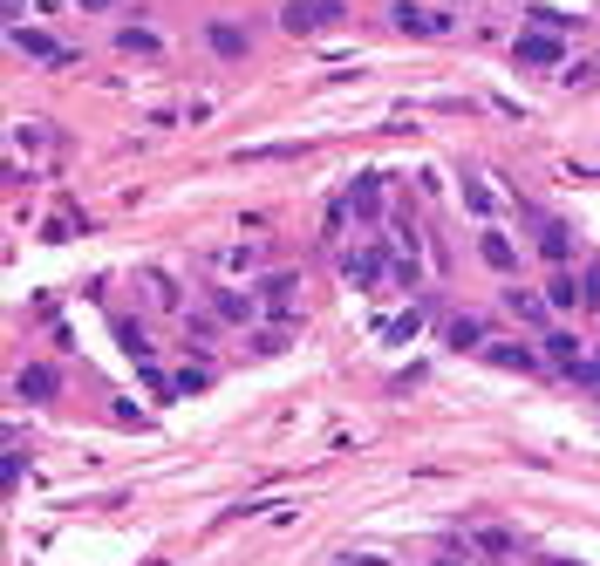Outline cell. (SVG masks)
Returning a JSON list of instances; mask_svg holds the SVG:
<instances>
[{
	"instance_id": "1",
	"label": "cell",
	"mask_w": 600,
	"mask_h": 566,
	"mask_svg": "<svg viewBox=\"0 0 600 566\" xmlns=\"http://www.w3.org/2000/svg\"><path fill=\"white\" fill-rule=\"evenodd\" d=\"M280 21H287V35H321L341 21V0H287Z\"/></svg>"
},
{
	"instance_id": "2",
	"label": "cell",
	"mask_w": 600,
	"mask_h": 566,
	"mask_svg": "<svg viewBox=\"0 0 600 566\" xmlns=\"http://www.w3.org/2000/svg\"><path fill=\"white\" fill-rule=\"evenodd\" d=\"M389 21H396L403 35H423V41H437V35H450V28H457L450 14H437V7H416V0H396V7H389Z\"/></svg>"
},
{
	"instance_id": "3",
	"label": "cell",
	"mask_w": 600,
	"mask_h": 566,
	"mask_svg": "<svg viewBox=\"0 0 600 566\" xmlns=\"http://www.w3.org/2000/svg\"><path fill=\"white\" fill-rule=\"evenodd\" d=\"M341 205H348V219H382V178H375V171H355V178H348V191H341Z\"/></svg>"
},
{
	"instance_id": "4",
	"label": "cell",
	"mask_w": 600,
	"mask_h": 566,
	"mask_svg": "<svg viewBox=\"0 0 600 566\" xmlns=\"http://www.w3.org/2000/svg\"><path fill=\"white\" fill-rule=\"evenodd\" d=\"M519 69H566V48L553 28H532V35H519Z\"/></svg>"
},
{
	"instance_id": "5",
	"label": "cell",
	"mask_w": 600,
	"mask_h": 566,
	"mask_svg": "<svg viewBox=\"0 0 600 566\" xmlns=\"http://www.w3.org/2000/svg\"><path fill=\"white\" fill-rule=\"evenodd\" d=\"M341 273H348V287H382V273H389V253L382 246H362V253H341Z\"/></svg>"
},
{
	"instance_id": "6",
	"label": "cell",
	"mask_w": 600,
	"mask_h": 566,
	"mask_svg": "<svg viewBox=\"0 0 600 566\" xmlns=\"http://www.w3.org/2000/svg\"><path fill=\"white\" fill-rule=\"evenodd\" d=\"M546 362L560 369V376H580V382H594V369H587V348H580V335H546Z\"/></svg>"
},
{
	"instance_id": "7",
	"label": "cell",
	"mask_w": 600,
	"mask_h": 566,
	"mask_svg": "<svg viewBox=\"0 0 600 566\" xmlns=\"http://www.w3.org/2000/svg\"><path fill=\"white\" fill-rule=\"evenodd\" d=\"M14 396H21V403H48V396H62V376H55L48 362H28V369L14 376Z\"/></svg>"
},
{
	"instance_id": "8",
	"label": "cell",
	"mask_w": 600,
	"mask_h": 566,
	"mask_svg": "<svg viewBox=\"0 0 600 566\" xmlns=\"http://www.w3.org/2000/svg\"><path fill=\"white\" fill-rule=\"evenodd\" d=\"M532 246H539L546 266H566L573 260V226H566V219H539V239H532Z\"/></svg>"
},
{
	"instance_id": "9",
	"label": "cell",
	"mask_w": 600,
	"mask_h": 566,
	"mask_svg": "<svg viewBox=\"0 0 600 566\" xmlns=\"http://www.w3.org/2000/svg\"><path fill=\"white\" fill-rule=\"evenodd\" d=\"M14 48H21V55H35V62H55V69H62V62H75L62 41H48L41 28H21V21H14Z\"/></svg>"
},
{
	"instance_id": "10",
	"label": "cell",
	"mask_w": 600,
	"mask_h": 566,
	"mask_svg": "<svg viewBox=\"0 0 600 566\" xmlns=\"http://www.w3.org/2000/svg\"><path fill=\"white\" fill-rule=\"evenodd\" d=\"M205 41H212V55H219V62H239V55L253 48L239 21H205Z\"/></svg>"
},
{
	"instance_id": "11",
	"label": "cell",
	"mask_w": 600,
	"mask_h": 566,
	"mask_svg": "<svg viewBox=\"0 0 600 566\" xmlns=\"http://www.w3.org/2000/svg\"><path fill=\"white\" fill-rule=\"evenodd\" d=\"M478 260H485L491 273H512V266H519V246H512L498 226H485V232H478Z\"/></svg>"
},
{
	"instance_id": "12",
	"label": "cell",
	"mask_w": 600,
	"mask_h": 566,
	"mask_svg": "<svg viewBox=\"0 0 600 566\" xmlns=\"http://www.w3.org/2000/svg\"><path fill=\"white\" fill-rule=\"evenodd\" d=\"M444 341L457 348V355H471V348H485V321H478V314H450V321H444Z\"/></svg>"
},
{
	"instance_id": "13",
	"label": "cell",
	"mask_w": 600,
	"mask_h": 566,
	"mask_svg": "<svg viewBox=\"0 0 600 566\" xmlns=\"http://www.w3.org/2000/svg\"><path fill=\"white\" fill-rule=\"evenodd\" d=\"M485 355L498 369H525V376L539 369V348H525V341H485Z\"/></svg>"
},
{
	"instance_id": "14",
	"label": "cell",
	"mask_w": 600,
	"mask_h": 566,
	"mask_svg": "<svg viewBox=\"0 0 600 566\" xmlns=\"http://www.w3.org/2000/svg\"><path fill=\"white\" fill-rule=\"evenodd\" d=\"M546 301L560 307V314H573V307H587V287H580V280L560 266V273H553V287H546Z\"/></svg>"
},
{
	"instance_id": "15",
	"label": "cell",
	"mask_w": 600,
	"mask_h": 566,
	"mask_svg": "<svg viewBox=\"0 0 600 566\" xmlns=\"http://www.w3.org/2000/svg\"><path fill=\"white\" fill-rule=\"evenodd\" d=\"M116 48H123V55H144V62H150V55H157L164 41L150 35V28H137V21H130V28H116Z\"/></svg>"
},
{
	"instance_id": "16",
	"label": "cell",
	"mask_w": 600,
	"mask_h": 566,
	"mask_svg": "<svg viewBox=\"0 0 600 566\" xmlns=\"http://www.w3.org/2000/svg\"><path fill=\"white\" fill-rule=\"evenodd\" d=\"M212 307H219V321H253V307H260V294H212Z\"/></svg>"
},
{
	"instance_id": "17",
	"label": "cell",
	"mask_w": 600,
	"mask_h": 566,
	"mask_svg": "<svg viewBox=\"0 0 600 566\" xmlns=\"http://www.w3.org/2000/svg\"><path fill=\"white\" fill-rule=\"evenodd\" d=\"M287 294H294V273H273V280H266V287H260V301L273 307L280 321H287Z\"/></svg>"
},
{
	"instance_id": "18",
	"label": "cell",
	"mask_w": 600,
	"mask_h": 566,
	"mask_svg": "<svg viewBox=\"0 0 600 566\" xmlns=\"http://www.w3.org/2000/svg\"><path fill=\"white\" fill-rule=\"evenodd\" d=\"M416 335H423V307H416V314H396V321L382 328V341H416Z\"/></svg>"
},
{
	"instance_id": "19",
	"label": "cell",
	"mask_w": 600,
	"mask_h": 566,
	"mask_svg": "<svg viewBox=\"0 0 600 566\" xmlns=\"http://www.w3.org/2000/svg\"><path fill=\"white\" fill-rule=\"evenodd\" d=\"M116 341H123V348H130L137 362H150V335L137 328V321H116Z\"/></svg>"
},
{
	"instance_id": "20",
	"label": "cell",
	"mask_w": 600,
	"mask_h": 566,
	"mask_svg": "<svg viewBox=\"0 0 600 566\" xmlns=\"http://www.w3.org/2000/svg\"><path fill=\"white\" fill-rule=\"evenodd\" d=\"M14 144L21 151H48V123H14Z\"/></svg>"
},
{
	"instance_id": "21",
	"label": "cell",
	"mask_w": 600,
	"mask_h": 566,
	"mask_svg": "<svg viewBox=\"0 0 600 566\" xmlns=\"http://www.w3.org/2000/svg\"><path fill=\"white\" fill-rule=\"evenodd\" d=\"M600 76V62H587V55H580V62H566V69H560V82H566V89H580V82H594Z\"/></svg>"
},
{
	"instance_id": "22",
	"label": "cell",
	"mask_w": 600,
	"mask_h": 566,
	"mask_svg": "<svg viewBox=\"0 0 600 566\" xmlns=\"http://www.w3.org/2000/svg\"><path fill=\"white\" fill-rule=\"evenodd\" d=\"M464 205H471V212H478V219H491V212H498V198H491L485 185H464Z\"/></svg>"
},
{
	"instance_id": "23",
	"label": "cell",
	"mask_w": 600,
	"mask_h": 566,
	"mask_svg": "<svg viewBox=\"0 0 600 566\" xmlns=\"http://www.w3.org/2000/svg\"><path fill=\"white\" fill-rule=\"evenodd\" d=\"M505 307H512V314H525V321H539V301H532L525 287H505Z\"/></svg>"
},
{
	"instance_id": "24",
	"label": "cell",
	"mask_w": 600,
	"mask_h": 566,
	"mask_svg": "<svg viewBox=\"0 0 600 566\" xmlns=\"http://www.w3.org/2000/svg\"><path fill=\"white\" fill-rule=\"evenodd\" d=\"M280 348H287V335H280V328H266V335H253V355H280Z\"/></svg>"
},
{
	"instance_id": "25",
	"label": "cell",
	"mask_w": 600,
	"mask_h": 566,
	"mask_svg": "<svg viewBox=\"0 0 600 566\" xmlns=\"http://www.w3.org/2000/svg\"><path fill=\"white\" fill-rule=\"evenodd\" d=\"M205 382H212V376H205V369H185V376L171 382V389H178V396H198V389H205Z\"/></svg>"
},
{
	"instance_id": "26",
	"label": "cell",
	"mask_w": 600,
	"mask_h": 566,
	"mask_svg": "<svg viewBox=\"0 0 600 566\" xmlns=\"http://www.w3.org/2000/svg\"><path fill=\"white\" fill-rule=\"evenodd\" d=\"M103 7H116V0H82V14H103Z\"/></svg>"
},
{
	"instance_id": "27",
	"label": "cell",
	"mask_w": 600,
	"mask_h": 566,
	"mask_svg": "<svg viewBox=\"0 0 600 566\" xmlns=\"http://www.w3.org/2000/svg\"><path fill=\"white\" fill-rule=\"evenodd\" d=\"M437 566H457V560H437Z\"/></svg>"
}]
</instances>
